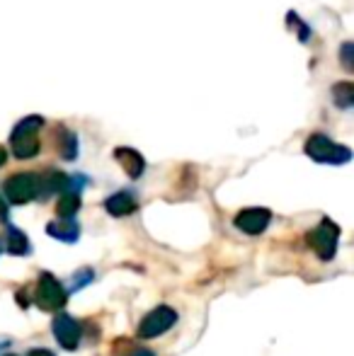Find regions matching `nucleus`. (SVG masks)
Masks as SVG:
<instances>
[{"instance_id":"22","label":"nucleus","mask_w":354,"mask_h":356,"mask_svg":"<svg viewBox=\"0 0 354 356\" xmlns=\"http://www.w3.org/2000/svg\"><path fill=\"white\" fill-rule=\"evenodd\" d=\"M0 252H3V245H0Z\"/></svg>"},{"instance_id":"10","label":"nucleus","mask_w":354,"mask_h":356,"mask_svg":"<svg viewBox=\"0 0 354 356\" xmlns=\"http://www.w3.org/2000/svg\"><path fill=\"white\" fill-rule=\"evenodd\" d=\"M104 209H107L109 216H114V218H124V216H131L134 211L138 209V202L136 197H134V192H117L112 194V197L104 202Z\"/></svg>"},{"instance_id":"15","label":"nucleus","mask_w":354,"mask_h":356,"mask_svg":"<svg viewBox=\"0 0 354 356\" xmlns=\"http://www.w3.org/2000/svg\"><path fill=\"white\" fill-rule=\"evenodd\" d=\"M81 209V192L78 189H66L61 192L58 197V204H56V213L58 218H73Z\"/></svg>"},{"instance_id":"17","label":"nucleus","mask_w":354,"mask_h":356,"mask_svg":"<svg viewBox=\"0 0 354 356\" xmlns=\"http://www.w3.org/2000/svg\"><path fill=\"white\" fill-rule=\"evenodd\" d=\"M352 44H345V47H342V66L347 68V71H352Z\"/></svg>"},{"instance_id":"9","label":"nucleus","mask_w":354,"mask_h":356,"mask_svg":"<svg viewBox=\"0 0 354 356\" xmlns=\"http://www.w3.org/2000/svg\"><path fill=\"white\" fill-rule=\"evenodd\" d=\"M71 189V175L58 172V170H47L39 175V194L37 199H49L51 194H61Z\"/></svg>"},{"instance_id":"20","label":"nucleus","mask_w":354,"mask_h":356,"mask_svg":"<svg viewBox=\"0 0 354 356\" xmlns=\"http://www.w3.org/2000/svg\"><path fill=\"white\" fill-rule=\"evenodd\" d=\"M0 218H8V207H5V197L0 194Z\"/></svg>"},{"instance_id":"5","label":"nucleus","mask_w":354,"mask_h":356,"mask_svg":"<svg viewBox=\"0 0 354 356\" xmlns=\"http://www.w3.org/2000/svg\"><path fill=\"white\" fill-rule=\"evenodd\" d=\"M5 199L10 204H29L32 199H37L39 194V175L37 172H17L13 177H8L3 189Z\"/></svg>"},{"instance_id":"21","label":"nucleus","mask_w":354,"mask_h":356,"mask_svg":"<svg viewBox=\"0 0 354 356\" xmlns=\"http://www.w3.org/2000/svg\"><path fill=\"white\" fill-rule=\"evenodd\" d=\"M5 160H8V150H5L3 145H0V168L5 165Z\"/></svg>"},{"instance_id":"19","label":"nucleus","mask_w":354,"mask_h":356,"mask_svg":"<svg viewBox=\"0 0 354 356\" xmlns=\"http://www.w3.org/2000/svg\"><path fill=\"white\" fill-rule=\"evenodd\" d=\"M129 356H156V354H153L151 349H134Z\"/></svg>"},{"instance_id":"4","label":"nucleus","mask_w":354,"mask_h":356,"mask_svg":"<svg viewBox=\"0 0 354 356\" xmlns=\"http://www.w3.org/2000/svg\"><path fill=\"white\" fill-rule=\"evenodd\" d=\"M34 300H37L39 308L47 310V313H58V310H63V305H66L68 291H66V286L54 277V274L44 272V274H39L37 296H34Z\"/></svg>"},{"instance_id":"16","label":"nucleus","mask_w":354,"mask_h":356,"mask_svg":"<svg viewBox=\"0 0 354 356\" xmlns=\"http://www.w3.org/2000/svg\"><path fill=\"white\" fill-rule=\"evenodd\" d=\"M332 102L342 109L352 107L354 104V85L350 83V80H342V83H337L335 88H332Z\"/></svg>"},{"instance_id":"14","label":"nucleus","mask_w":354,"mask_h":356,"mask_svg":"<svg viewBox=\"0 0 354 356\" xmlns=\"http://www.w3.org/2000/svg\"><path fill=\"white\" fill-rule=\"evenodd\" d=\"M56 148L63 160H76L78 158V138L66 127H56Z\"/></svg>"},{"instance_id":"18","label":"nucleus","mask_w":354,"mask_h":356,"mask_svg":"<svg viewBox=\"0 0 354 356\" xmlns=\"http://www.w3.org/2000/svg\"><path fill=\"white\" fill-rule=\"evenodd\" d=\"M27 356H56L51 349H44V347H37V349H29Z\"/></svg>"},{"instance_id":"11","label":"nucleus","mask_w":354,"mask_h":356,"mask_svg":"<svg viewBox=\"0 0 354 356\" xmlns=\"http://www.w3.org/2000/svg\"><path fill=\"white\" fill-rule=\"evenodd\" d=\"M114 158H117V163L122 165L124 172H127L131 179H138L143 175V170H146V160H143V155L134 148H117L114 150Z\"/></svg>"},{"instance_id":"2","label":"nucleus","mask_w":354,"mask_h":356,"mask_svg":"<svg viewBox=\"0 0 354 356\" xmlns=\"http://www.w3.org/2000/svg\"><path fill=\"white\" fill-rule=\"evenodd\" d=\"M306 155L316 163L325 165H345L352 160V150L347 145H340L325 136V134H313L306 141Z\"/></svg>"},{"instance_id":"6","label":"nucleus","mask_w":354,"mask_h":356,"mask_svg":"<svg viewBox=\"0 0 354 356\" xmlns=\"http://www.w3.org/2000/svg\"><path fill=\"white\" fill-rule=\"evenodd\" d=\"M177 323V313L170 305H158L148 315H143V320L138 323V337L141 339H153L166 334L168 330H172Z\"/></svg>"},{"instance_id":"8","label":"nucleus","mask_w":354,"mask_h":356,"mask_svg":"<svg viewBox=\"0 0 354 356\" xmlns=\"http://www.w3.org/2000/svg\"><path fill=\"white\" fill-rule=\"evenodd\" d=\"M269 220H272V211L269 209H262V207H252V209H243L241 213L236 216V228L243 230L248 235H260L267 230Z\"/></svg>"},{"instance_id":"1","label":"nucleus","mask_w":354,"mask_h":356,"mask_svg":"<svg viewBox=\"0 0 354 356\" xmlns=\"http://www.w3.org/2000/svg\"><path fill=\"white\" fill-rule=\"evenodd\" d=\"M44 127L42 117H24L10 134V148H13L17 160H32L39 155L42 143H39V129Z\"/></svg>"},{"instance_id":"13","label":"nucleus","mask_w":354,"mask_h":356,"mask_svg":"<svg viewBox=\"0 0 354 356\" xmlns=\"http://www.w3.org/2000/svg\"><path fill=\"white\" fill-rule=\"evenodd\" d=\"M5 230H8V235H5V252L17 254V257H22V254H29V252H32L27 235H24L22 230L15 228L13 223H5Z\"/></svg>"},{"instance_id":"3","label":"nucleus","mask_w":354,"mask_h":356,"mask_svg":"<svg viewBox=\"0 0 354 356\" xmlns=\"http://www.w3.org/2000/svg\"><path fill=\"white\" fill-rule=\"evenodd\" d=\"M337 238H340V228L337 223H332L330 218H323L321 223L316 225L313 230H308L306 243L323 262H330L337 252Z\"/></svg>"},{"instance_id":"12","label":"nucleus","mask_w":354,"mask_h":356,"mask_svg":"<svg viewBox=\"0 0 354 356\" xmlns=\"http://www.w3.org/2000/svg\"><path fill=\"white\" fill-rule=\"evenodd\" d=\"M47 233L51 235V238L61 240V243H78V238H81V225L76 223L73 218H61V220H51V223L47 225Z\"/></svg>"},{"instance_id":"23","label":"nucleus","mask_w":354,"mask_h":356,"mask_svg":"<svg viewBox=\"0 0 354 356\" xmlns=\"http://www.w3.org/2000/svg\"><path fill=\"white\" fill-rule=\"evenodd\" d=\"M5 356H15V354H5Z\"/></svg>"},{"instance_id":"7","label":"nucleus","mask_w":354,"mask_h":356,"mask_svg":"<svg viewBox=\"0 0 354 356\" xmlns=\"http://www.w3.org/2000/svg\"><path fill=\"white\" fill-rule=\"evenodd\" d=\"M51 332L63 349L73 352V349H78V344H81L83 325L78 323L76 318H71L68 313H61V310H58L56 318H54V323H51Z\"/></svg>"}]
</instances>
